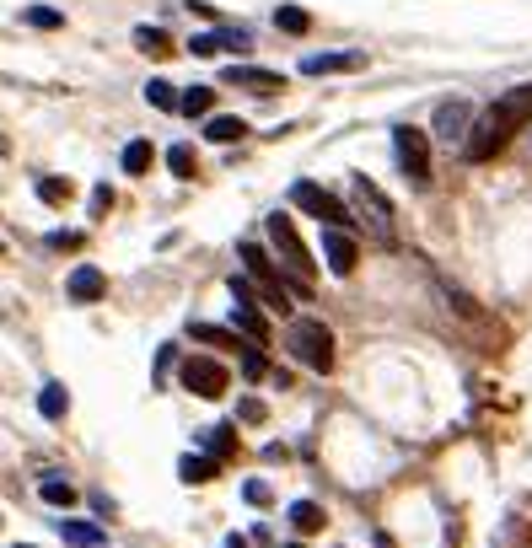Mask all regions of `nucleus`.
I'll return each mask as SVG.
<instances>
[{
    "mask_svg": "<svg viewBox=\"0 0 532 548\" xmlns=\"http://www.w3.org/2000/svg\"><path fill=\"white\" fill-rule=\"evenodd\" d=\"M221 81H226V86H242V92H258V97H269V92H280V86H286L275 70H258V65H232Z\"/></svg>",
    "mask_w": 532,
    "mask_h": 548,
    "instance_id": "10",
    "label": "nucleus"
},
{
    "mask_svg": "<svg viewBox=\"0 0 532 548\" xmlns=\"http://www.w3.org/2000/svg\"><path fill=\"white\" fill-rule=\"evenodd\" d=\"M38 414H44V420H65V414H70V393H65L59 382H44V393H38Z\"/></svg>",
    "mask_w": 532,
    "mask_h": 548,
    "instance_id": "20",
    "label": "nucleus"
},
{
    "mask_svg": "<svg viewBox=\"0 0 532 548\" xmlns=\"http://www.w3.org/2000/svg\"><path fill=\"white\" fill-rule=\"evenodd\" d=\"M264 371H269V361H264L258 350H247V355H242V376H247V382H258Z\"/></svg>",
    "mask_w": 532,
    "mask_h": 548,
    "instance_id": "32",
    "label": "nucleus"
},
{
    "mask_svg": "<svg viewBox=\"0 0 532 548\" xmlns=\"http://www.w3.org/2000/svg\"><path fill=\"white\" fill-rule=\"evenodd\" d=\"M59 533H65L70 548H108V533L92 527V522H59Z\"/></svg>",
    "mask_w": 532,
    "mask_h": 548,
    "instance_id": "16",
    "label": "nucleus"
},
{
    "mask_svg": "<svg viewBox=\"0 0 532 548\" xmlns=\"http://www.w3.org/2000/svg\"><path fill=\"white\" fill-rule=\"evenodd\" d=\"M232 328L247 339V344H269V323H264L258 302H236L232 306Z\"/></svg>",
    "mask_w": 532,
    "mask_h": 548,
    "instance_id": "12",
    "label": "nucleus"
},
{
    "mask_svg": "<svg viewBox=\"0 0 532 548\" xmlns=\"http://www.w3.org/2000/svg\"><path fill=\"white\" fill-rule=\"evenodd\" d=\"M323 258H328V269L345 280V274H355V243L339 232V226H328L323 232Z\"/></svg>",
    "mask_w": 532,
    "mask_h": 548,
    "instance_id": "11",
    "label": "nucleus"
},
{
    "mask_svg": "<svg viewBox=\"0 0 532 548\" xmlns=\"http://www.w3.org/2000/svg\"><path fill=\"white\" fill-rule=\"evenodd\" d=\"M135 44H140V55H151V60L173 55V38H167L162 27H135Z\"/></svg>",
    "mask_w": 532,
    "mask_h": 548,
    "instance_id": "25",
    "label": "nucleus"
},
{
    "mask_svg": "<svg viewBox=\"0 0 532 548\" xmlns=\"http://www.w3.org/2000/svg\"><path fill=\"white\" fill-rule=\"evenodd\" d=\"M350 199H355V221L371 226V237H382V243L398 237V232H393V204H387V194L366 178V173H355L350 178Z\"/></svg>",
    "mask_w": 532,
    "mask_h": 548,
    "instance_id": "3",
    "label": "nucleus"
},
{
    "mask_svg": "<svg viewBox=\"0 0 532 548\" xmlns=\"http://www.w3.org/2000/svg\"><path fill=\"white\" fill-rule=\"evenodd\" d=\"M199 446H205L210 457H232L236 435H232V425H210V430H199Z\"/></svg>",
    "mask_w": 532,
    "mask_h": 548,
    "instance_id": "23",
    "label": "nucleus"
},
{
    "mask_svg": "<svg viewBox=\"0 0 532 548\" xmlns=\"http://www.w3.org/2000/svg\"><path fill=\"white\" fill-rule=\"evenodd\" d=\"M393 156H398V167H404V178L409 183L430 178V135H425V129L398 124V129H393Z\"/></svg>",
    "mask_w": 532,
    "mask_h": 548,
    "instance_id": "6",
    "label": "nucleus"
},
{
    "mask_svg": "<svg viewBox=\"0 0 532 548\" xmlns=\"http://www.w3.org/2000/svg\"><path fill=\"white\" fill-rule=\"evenodd\" d=\"M177 382H183L194 398H221V393H226V365L210 361V355H188V361L177 365Z\"/></svg>",
    "mask_w": 532,
    "mask_h": 548,
    "instance_id": "7",
    "label": "nucleus"
},
{
    "mask_svg": "<svg viewBox=\"0 0 532 548\" xmlns=\"http://www.w3.org/2000/svg\"><path fill=\"white\" fill-rule=\"evenodd\" d=\"M38 194H44L49 204H65V199H70V183L65 178H38Z\"/></svg>",
    "mask_w": 532,
    "mask_h": 548,
    "instance_id": "31",
    "label": "nucleus"
},
{
    "mask_svg": "<svg viewBox=\"0 0 532 548\" xmlns=\"http://www.w3.org/2000/svg\"><path fill=\"white\" fill-rule=\"evenodd\" d=\"M291 548H301V543H291Z\"/></svg>",
    "mask_w": 532,
    "mask_h": 548,
    "instance_id": "39",
    "label": "nucleus"
},
{
    "mask_svg": "<svg viewBox=\"0 0 532 548\" xmlns=\"http://www.w3.org/2000/svg\"><path fill=\"white\" fill-rule=\"evenodd\" d=\"M532 124V81L527 86H511V92H500L495 103H489V114L473 124V135L463 140V151H468L473 162H489L517 129H527Z\"/></svg>",
    "mask_w": 532,
    "mask_h": 548,
    "instance_id": "1",
    "label": "nucleus"
},
{
    "mask_svg": "<svg viewBox=\"0 0 532 548\" xmlns=\"http://www.w3.org/2000/svg\"><path fill=\"white\" fill-rule=\"evenodd\" d=\"M38 494H44L49 505H75V500H81V489L65 484V479H38Z\"/></svg>",
    "mask_w": 532,
    "mask_h": 548,
    "instance_id": "27",
    "label": "nucleus"
},
{
    "mask_svg": "<svg viewBox=\"0 0 532 548\" xmlns=\"http://www.w3.org/2000/svg\"><path fill=\"white\" fill-rule=\"evenodd\" d=\"M236 258L247 264V274H258V285H286V280H280V269L269 264V253H264L258 243H242V247H236Z\"/></svg>",
    "mask_w": 532,
    "mask_h": 548,
    "instance_id": "14",
    "label": "nucleus"
},
{
    "mask_svg": "<svg viewBox=\"0 0 532 548\" xmlns=\"http://www.w3.org/2000/svg\"><path fill=\"white\" fill-rule=\"evenodd\" d=\"M0 258H5V253H0Z\"/></svg>",
    "mask_w": 532,
    "mask_h": 548,
    "instance_id": "40",
    "label": "nucleus"
},
{
    "mask_svg": "<svg viewBox=\"0 0 532 548\" xmlns=\"http://www.w3.org/2000/svg\"><path fill=\"white\" fill-rule=\"evenodd\" d=\"M210 103H216V86H188V92L177 97V114H188V119H205V114H210Z\"/></svg>",
    "mask_w": 532,
    "mask_h": 548,
    "instance_id": "21",
    "label": "nucleus"
},
{
    "mask_svg": "<svg viewBox=\"0 0 532 548\" xmlns=\"http://www.w3.org/2000/svg\"><path fill=\"white\" fill-rule=\"evenodd\" d=\"M323 522H328V516H323L317 500H296V505H291V527H296V533H317Z\"/></svg>",
    "mask_w": 532,
    "mask_h": 548,
    "instance_id": "24",
    "label": "nucleus"
},
{
    "mask_svg": "<svg viewBox=\"0 0 532 548\" xmlns=\"http://www.w3.org/2000/svg\"><path fill=\"white\" fill-rule=\"evenodd\" d=\"M221 548H247V538H226V543H221Z\"/></svg>",
    "mask_w": 532,
    "mask_h": 548,
    "instance_id": "37",
    "label": "nucleus"
},
{
    "mask_svg": "<svg viewBox=\"0 0 532 548\" xmlns=\"http://www.w3.org/2000/svg\"><path fill=\"white\" fill-rule=\"evenodd\" d=\"M177 479H183V484H210V479H216V457L188 452V457L177 463Z\"/></svg>",
    "mask_w": 532,
    "mask_h": 548,
    "instance_id": "19",
    "label": "nucleus"
},
{
    "mask_svg": "<svg viewBox=\"0 0 532 548\" xmlns=\"http://www.w3.org/2000/svg\"><path fill=\"white\" fill-rule=\"evenodd\" d=\"M65 291H70L75 302H97V296L108 291V274H103V269H92V264H81V269H70Z\"/></svg>",
    "mask_w": 532,
    "mask_h": 548,
    "instance_id": "13",
    "label": "nucleus"
},
{
    "mask_svg": "<svg viewBox=\"0 0 532 548\" xmlns=\"http://www.w3.org/2000/svg\"><path fill=\"white\" fill-rule=\"evenodd\" d=\"M242 135H247V124L236 119V114H216V119L205 124V140H216V145H232Z\"/></svg>",
    "mask_w": 532,
    "mask_h": 548,
    "instance_id": "18",
    "label": "nucleus"
},
{
    "mask_svg": "<svg viewBox=\"0 0 532 548\" xmlns=\"http://www.w3.org/2000/svg\"><path fill=\"white\" fill-rule=\"evenodd\" d=\"M177 97H183V92H173V81H162V75H156V81H146V103H151V108L173 114V108H177Z\"/></svg>",
    "mask_w": 532,
    "mask_h": 548,
    "instance_id": "26",
    "label": "nucleus"
},
{
    "mask_svg": "<svg viewBox=\"0 0 532 548\" xmlns=\"http://www.w3.org/2000/svg\"><path fill=\"white\" fill-rule=\"evenodd\" d=\"M188 334L199 344H216V350H242V334L236 328H210V323H188Z\"/></svg>",
    "mask_w": 532,
    "mask_h": 548,
    "instance_id": "17",
    "label": "nucleus"
},
{
    "mask_svg": "<svg viewBox=\"0 0 532 548\" xmlns=\"http://www.w3.org/2000/svg\"><path fill=\"white\" fill-rule=\"evenodd\" d=\"M49 247H65V253H70V247H81V237H75V232H55V237H49Z\"/></svg>",
    "mask_w": 532,
    "mask_h": 548,
    "instance_id": "36",
    "label": "nucleus"
},
{
    "mask_svg": "<svg viewBox=\"0 0 532 548\" xmlns=\"http://www.w3.org/2000/svg\"><path fill=\"white\" fill-rule=\"evenodd\" d=\"M22 22H27V27H59L65 16H59L55 5H27V11H22Z\"/></svg>",
    "mask_w": 532,
    "mask_h": 548,
    "instance_id": "30",
    "label": "nucleus"
},
{
    "mask_svg": "<svg viewBox=\"0 0 532 548\" xmlns=\"http://www.w3.org/2000/svg\"><path fill=\"white\" fill-rule=\"evenodd\" d=\"M242 494H247V505H269V484H264V479H247Z\"/></svg>",
    "mask_w": 532,
    "mask_h": 548,
    "instance_id": "33",
    "label": "nucleus"
},
{
    "mask_svg": "<svg viewBox=\"0 0 532 548\" xmlns=\"http://www.w3.org/2000/svg\"><path fill=\"white\" fill-rule=\"evenodd\" d=\"M291 204L296 210H306V215H317L323 226H355V210H345L323 183H306V178L291 183Z\"/></svg>",
    "mask_w": 532,
    "mask_h": 548,
    "instance_id": "5",
    "label": "nucleus"
},
{
    "mask_svg": "<svg viewBox=\"0 0 532 548\" xmlns=\"http://www.w3.org/2000/svg\"><path fill=\"white\" fill-rule=\"evenodd\" d=\"M473 129V108L463 97H452V103H441L436 108V140H447V145H463Z\"/></svg>",
    "mask_w": 532,
    "mask_h": 548,
    "instance_id": "9",
    "label": "nucleus"
},
{
    "mask_svg": "<svg viewBox=\"0 0 532 548\" xmlns=\"http://www.w3.org/2000/svg\"><path fill=\"white\" fill-rule=\"evenodd\" d=\"M275 27H280V33H291V38H301V33L312 27V16H306L301 5H280V11H275Z\"/></svg>",
    "mask_w": 532,
    "mask_h": 548,
    "instance_id": "28",
    "label": "nucleus"
},
{
    "mask_svg": "<svg viewBox=\"0 0 532 548\" xmlns=\"http://www.w3.org/2000/svg\"><path fill=\"white\" fill-rule=\"evenodd\" d=\"M151 162H156V151H151V140H129V145H124V173H129V178H140V173H151Z\"/></svg>",
    "mask_w": 532,
    "mask_h": 548,
    "instance_id": "22",
    "label": "nucleus"
},
{
    "mask_svg": "<svg viewBox=\"0 0 532 548\" xmlns=\"http://www.w3.org/2000/svg\"><path fill=\"white\" fill-rule=\"evenodd\" d=\"M366 55H306L301 60V75H334V70H360Z\"/></svg>",
    "mask_w": 532,
    "mask_h": 548,
    "instance_id": "15",
    "label": "nucleus"
},
{
    "mask_svg": "<svg viewBox=\"0 0 532 548\" xmlns=\"http://www.w3.org/2000/svg\"><path fill=\"white\" fill-rule=\"evenodd\" d=\"M264 232H269V243H275V253H280V264H286V269H291L296 280L306 285V280L317 274V264H312V253H306V243H301L296 221H291V215H280V210H275V215L264 221Z\"/></svg>",
    "mask_w": 532,
    "mask_h": 548,
    "instance_id": "4",
    "label": "nucleus"
},
{
    "mask_svg": "<svg viewBox=\"0 0 532 548\" xmlns=\"http://www.w3.org/2000/svg\"><path fill=\"white\" fill-rule=\"evenodd\" d=\"M167 167H173V178H194L199 173V162H194V145H167Z\"/></svg>",
    "mask_w": 532,
    "mask_h": 548,
    "instance_id": "29",
    "label": "nucleus"
},
{
    "mask_svg": "<svg viewBox=\"0 0 532 548\" xmlns=\"http://www.w3.org/2000/svg\"><path fill=\"white\" fill-rule=\"evenodd\" d=\"M236 414H242L247 425H258V420H264V404H258V398H242V409H236Z\"/></svg>",
    "mask_w": 532,
    "mask_h": 548,
    "instance_id": "35",
    "label": "nucleus"
},
{
    "mask_svg": "<svg viewBox=\"0 0 532 548\" xmlns=\"http://www.w3.org/2000/svg\"><path fill=\"white\" fill-rule=\"evenodd\" d=\"M286 350H291L306 371H317V376L334 371V334H328V323H317V317H291Z\"/></svg>",
    "mask_w": 532,
    "mask_h": 548,
    "instance_id": "2",
    "label": "nucleus"
},
{
    "mask_svg": "<svg viewBox=\"0 0 532 548\" xmlns=\"http://www.w3.org/2000/svg\"><path fill=\"white\" fill-rule=\"evenodd\" d=\"M16 548H33V543H16Z\"/></svg>",
    "mask_w": 532,
    "mask_h": 548,
    "instance_id": "38",
    "label": "nucleus"
},
{
    "mask_svg": "<svg viewBox=\"0 0 532 548\" xmlns=\"http://www.w3.org/2000/svg\"><path fill=\"white\" fill-rule=\"evenodd\" d=\"M108 204H114V188H108V183H97V188H92V210H97V215H103V210H108Z\"/></svg>",
    "mask_w": 532,
    "mask_h": 548,
    "instance_id": "34",
    "label": "nucleus"
},
{
    "mask_svg": "<svg viewBox=\"0 0 532 548\" xmlns=\"http://www.w3.org/2000/svg\"><path fill=\"white\" fill-rule=\"evenodd\" d=\"M247 55L253 49V38L242 33V27H216V33H199V38H188V55H199V60H210V55Z\"/></svg>",
    "mask_w": 532,
    "mask_h": 548,
    "instance_id": "8",
    "label": "nucleus"
}]
</instances>
